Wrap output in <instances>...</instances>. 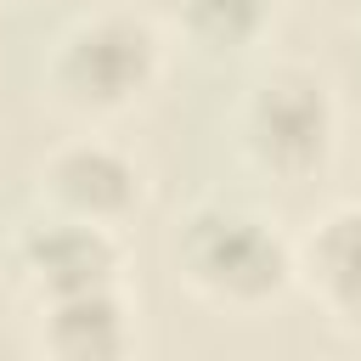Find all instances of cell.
<instances>
[{"label":"cell","mask_w":361,"mask_h":361,"mask_svg":"<svg viewBox=\"0 0 361 361\" xmlns=\"http://www.w3.org/2000/svg\"><path fill=\"white\" fill-rule=\"evenodd\" d=\"M158 73H164V39L130 6H102L90 17L68 23L51 62H45L56 102L85 118H107V113L135 107L158 85Z\"/></svg>","instance_id":"1"},{"label":"cell","mask_w":361,"mask_h":361,"mask_svg":"<svg viewBox=\"0 0 361 361\" xmlns=\"http://www.w3.org/2000/svg\"><path fill=\"white\" fill-rule=\"evenodd\" d=\"M180 276L231 310L271 305L293 282V243L243 203H197L175 237Z\"/></svg>","instance_id":"2"},{"label":"cell","mask_w":361,"mask_h":361,"mask_svg":"<svg viewBox=\"0 0 361 361\" xmlns=\"http://www.w3.org/2000/svg\"><path fill=\"white\" fill-rule=\"evenodd\" d=\"M237 130H243V152L254 169L299 186L333 164L338 102H333L322 73L288 62V68H271L265 79H254V90L237 113Z\"/></svg>","instance_id":"3"},{"label":"cell","mask_w":361,"mask_h":361,"mask_svg":"<svg viewBox=\"0 0 361 361\" xmlns=\"http://www.w3.org/2000/svg\"><path fill=\"white\" fill-rule=\"evenodd\" d=\"M118 265H124V254L107 226H85V220H68L51 209L23 220L11 237V271L39 305L90 293V288H118Z\"/></svg>","instance_id":"4"},{"label":"cell","mask_w":361,"mask_h":361,"mask_svg":"<svg viewBox=\"0 0 361 361\" xmlns=\"http://www.w3.org/2000/svg\"><path fill=\"white\" fill-rule=\"evenodd\" d=\"M39 197L51 214H68V220H85V226H118L141 209L147 197V180H141V164L102 141V135H73L62 147L45 152L39 164Z\"/></svg>","instance_id":"5"},{"label":"cell","mask_w":361,"mask_h":361,"mask_svg":"<svg viewBox=\"0 0 361 361\" xmlns=\"http://www.w3.org/2000/svg\"><path fill=\"white\" fill-rule=\"evenodd\" d=\"M293 276L350 333H361V203H333L299 243Z\"/></svg>","instance_id":"6"},{"label":"cell","mask_w":361,"mask_h":361,"mask_svg":"<svg viewBox=\"0 0 361 361\" xmlns=\"http://www.w3.org/2000/svg\"><path fill=\"white\" fill-rule=\"evenodd\" d=\"M39 355L45 361H130L135 310L124 288H90L39 305Z\"/></svg>","instance_id":"7"},{"label":"cell","mask_w":361,"mask_h":361,"mask_svg":"<svg viewBox=\"0 0 361 361\" xmlns=\"http://www.w3.org/2000/svg\"><path fill=\"white\" fill-rule=\"evenodd\" d=\"M276 0H175V17L203 51H243L271 28Z\"/></svg>","instance_id":"8"},{"label":"cell","mask_w":361,"mask_h":361,"mask_svg":"<svg viewBox=\"0 0 361 361\" xmlns=\"http://www.w3.org/2000/svg\"><path fill=\"white\" fill-rule=\"evenodd\" d=\"M310 6H327V11H350V6H361V0H310Z\"/></svg>","instance_id":"9"}]
</instances>
